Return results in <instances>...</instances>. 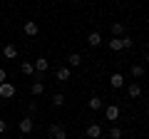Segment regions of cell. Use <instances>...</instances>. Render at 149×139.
Masks as SVG:
<instances>
[{
    "instance_id": "d6986e66",
    "label": "cell",
    "mask_w": 149,
    "mask_h": 139,
    "mask_svg": "<svg viewBox=\"0 0 149 139\" xmlns=\"http://www.w3.org/2000/svg\"><path fill=\"white\" fill-rule=\"evenodd\" d=\"M112 35L114 38H124V25L122 22H112Z\"/></svg>"
},
{
    "instance_id": "cb8c5ba5",
    "label": "cell",
    "mask_w": 149,
    "mask_h": 139,
    "mask_svg": "<svg viewBox=\"0 0 149 139\" xmlns=\"http://www.w3.org/2000/svg\"><path fill=\"white\" fill-rule=\"evenodd\" d=\"M8 132V122H5V119H0V134H5Z\"/></svg>"
},
{
    "instance_id": "277c9868",
    "label": "cell",
    "mask_w": 149,
    "mask_h": 139,
    "mask_svg": "<svg viewBox=\"0 0 149 139\" xmlns=\"http://www.w3.org/2000/svg\"><path fill=\"white\" fill-rule=\"evenodd\" d=\"M0 97H3V99H13V97H15V85L3 82V85H0Z\"/></svg>"
},
{
    "instance_id": "ba28073f",
    "label": "cell",
    "mask_w": 149,
    "mask_h": 139,
    "mask_svg": "<svg viewBox=\"0 0 149 139\" xmlns=\"http://www.w3.org/2000/svg\"><path fill=\"white\" fill-rule=\"evenodd\" d=\"M55 75H57L60 82H67L70 77H72V70H70L67 65H62V67H57V72H55Z\"/></svg>"
},
{
    "instance_id": "8992f818",
    "label": "cell",
    "mask_w": 149,
    "mask_h": 139,
    "mask_svg": "<svg viewBox=\"0 0 149 139\" xmlns=\"http://www.w3.org/2000/svg\"><path fill=\"white\" fill-rule=\"evenodd\" d=\"M32 65H35V75H37V77L42 75V72H47V67H50V62H47L45 57H37Z\"/></svg>"
},
{
    "instance_id": "7c38bea8",
    "label": "cell",
    "mask_w": 149,
    "mask_h": 139,
    "mask_svg": "<svg viewBox=\"0 0 149 139\" xmlns=\"http://www.w3.org/2000/svg\"><path fill=\"white\" fill-rule=\"evenodd\" d=\"M87 45H90V47H100L102 45V35L100 32H90V35H87Z\"/></svg>"
},
{
    "instance_id": "e0dca14e",
    "label": "cell",
    "mask_w": 149,
    "mask_h": 139,
    "mask_svg": "<svg viewBox=\"0 0 149 139\" xmlns=\"http://www.w3.org/2000/svg\"><path fill=\"white\" fill-rule=\"evenodd\" d=\"M20 72H22L25 77H32V75H35V65H32V62H27V60H25V62L20 65Z\"/></svg>"
},
{
    "instance_id": "9c48e42d",
    "label": "cell",
    "mask_w": 149,
    "mask_h": 139,
    "mask_svg": "<svg viewBox=\"0 0 149 139\" xmlns=\"http://www.w3.org/2000/svg\"><path fill=\"white\" fill-rule=\"evenodd\" d=\"M109 85L114 87V90H122V87H124V75H122V72H114V75L109 77Z\"/></svg>"
},
{
    "instance_id": "5b68a950",
    "label": "cell",
    "mask_w": 149,
    "mask_h": 139,
    "mask_svg": "<svg viewBox=\"0 0 149 139\" xmlns=\"http://www.w3.org/2000/svg\"><path fill=\"white\" fill-rule=\"evenodd\" d=\"M85 137L87 139H100L102 137V127H100V124H90V127L85 129Z\"/></svg>"
},
{
    "instance_id": "9a60e30c",
    "label": "cell",
    "mask_w": 149,
    "mask_h": 139,
    "mask_svg": "<svg viewBox=\"0 0 149 139\" xmlns=\"http://www.w3.org/2000/svg\"><path fill=\"white\" fill-rule=\"evenodd\" d=\"M3 57L5 60H15L17 57V47L15 45H5V47H3Z\"/></svg>"
},
{
    "instance_id": "5bb4252c",
    "label": "cell",
    "mask_w": 149,
    "mask_h": 139,
    "mask_svg": "<svg viewBox=\"0 0 149 139\" xmlns=\"http://www.w3.org/2000/svg\"><path fill=\"white\" fill-rule=\"evenodd\" d=\"M127 95L132 97V99H137V97H142V87H139V82H132V85L127 87Z\"/></svg>"
},
{
    "instance_id": "ac0fdd59",
    "label": "cell",
    "mask_w": 149,
    "mask_h": 139,
    "mask_svg": "<svg viewBox=\"0 0 149 139\" xmlns=\"http://www.w3.org/2000/svg\"><path fill=\"white\" fill-rule=\"evenodd\" d=\"M144 72H147V65H132V77L134 80L144 77Z\"/></svg>"
},
{
    "instance_id": "7402d4cb",
    "label": "cell",
    "mask_w": 149,
    "mask_h": 139,
    "mask_svg": "<svg viewBox=\"0 0 149 139\" xmlns=\"http://www.w3.org/2000/svg\"><path fill=\"white\" fill-rule=\"evenodd\" d=\"M134 47V40L132 38H127V35H124V50H132Z\"/></svg>"
},
{
    "instance_id": "d4e9b609",
    "label": "cell",
    "mask_w": 149,
    "mask_h": 139,
    "mask_svg": "<svg viewBox=\"0 0 149 139\" xmlns=\"http://www.w3.org/2000/svg\"><path fill=\"white\" fill-rule=\"evenodd\" d=\"M142 60H144V65H149V52H144V57H142Z\"/></svg>"
},
{
    "instance_id": "ffe728a7",
    "label": "cell",
    "mask_w": 149,
    "mask_h": 139,
    "mask_svg": "<svg viewBox=\"0 0 149 139\" xmlns=\"http://www.w3.org/2000/svg\"><path fill=\"white\" fill-rule=\"evenodd\" d=\"M62 104H65V95H62V92L52 95V107H62Z\"/></svg>"
},
{
    "instance_id": "52a82bcc",
    "label": "cell",
    "mask_w": 149,
    "mask_h": 139,
    "mask_svg": "<svg viewBox=\"0 0 149 139\" xmlns=\"http://www.w3.org/2000/svg\"><path fill=\"white\" fill-rule=\"evenodd\" d=\"M22 30H25L27 38H35L37 32H40V27H37V22H35V20H25V27H22Z\"/></svg>"
},
{
    "instance_id": "484cf974",
    "label": "cell",
    "mask_w": 149,
    "mask_h": 139,
    "mask_svg": "<svg viewBox=\"0 0 149 139\" xmlns=\"http://www.w3.org/2000/svg\"><path fill=\"white\" fill-rule=\"evenodd\" d=\"M0 139H5V137H3V134H0Z\"/></svg>"
},
{
    "instance_id": "30bf717a",
    "label": "cell",
    "mask_w": 149,
    "mask_h": 139,
    "mask_svg": "<svg viewBox=\"0 0 149 139\" xmlns=\"http://www.w3.org/2000/svg\"><path fill=\"white\" fill-rule=\"evenodd\" d=\"M87 107H90V109H95V112H97V109H102V107H104V102H102V97L92 95L90 99H87Z\"/></svg>"
},
{
    "instance_id": "603a6c76",
    "label": "cell",
    "mask_w": 149,
    "mask_h": 139,
    "mask_svg": "<svg viewBox=\"0 0 149 139\" xmlns=\"http://www.w3.org/2000/svg\"><path fill=\"white\" fill-rule=\"evenodd\" d=\"M3 82H8V72H5V67H0V85Z\"/></svg>"
},
{
    "instance_id": "8fae6325",
    "label": "cell",
    "mask_w": 149,
    "mask_h": 139,
    "mask_svg": "<svg viewBox=\"0 0 149 139\" xmlns=\"http://www.w3.org/2000/svg\"><path fill=\"white\" fill-rule=\"evenodd\" d=\"M109 50L112 52H122L124 50V38H112L109 40Z\"/></svg>"
},
{
    "instance_id": "7a4b0ae2",
    "label": "cell",
    "mask_w": 149,
    "mask_h": 139,
    "mask_svg": "<svg viewBox=\"0 0 149 139\" xmlns=\"http://www.w3.org/2000/svg\"><path fill=\"white\" fill-rule=\"evenodd\" d=\"M119 114H122V109H119L117 104H109V107H104V119H109V122H117Z\"/></svg>"
},
{
    "instance_id": "6da1fadb",
    "label": "cell",
    "mask_w": 149,
    "mask_h": 139,
    "mask_svg": "<svg viewBox=\"0 0 149 139\" xmlns=\"http://www.w3.org/2000/svg\"><path fill=\"white\" fill-rule=\"evenodd\" d=\"M50 137L52 139H67V129L60 122H55V124H50Z\"/></svg>"
},
{
    "instance_id": "44dd1931",
    "label": "cell",
    "mask_w": 149,
    "mask_h": 139,
    "mask_svg": "<svg viewBox=\"0 0 149 139\" xmlns=\"http://www.w3.org/2000/svg\"><path fill=\"white\" fill-rule=\"evenodd\" d=\"M122 134H124V132H122L119 127H112V129H109V139H122Z\"/></svg>"
},
{
    "instance_id": "2e32d148",
    "label": "cell",
    "mask_w": 149,
    "mask_h": 139,
    "mask_svg": "<svg viewBox=\"0 0 149 139\" xmlns=\"http://www.w3.org/2000/svg\"><path fill=\"white\" fill-rule=\"evenodd\" d=\"M80 65H82V55L80 52H72L67 57V67H80Z\"/></svg>"
},
{
    "instance_id": "3957f363",
    "label": "cell",
    "mask_w": 149,
    "mask_h": 139,
    "mask_svg": "<svg viewBox=\"0 0 149 139\" xmlns=\"http://www.w3.org/2000/svg\"><path fill=\"white\" fill-rule=\"evenodd\" d=\"M17 129H20L22 134H30L32 129H35V122H32V117H22L20 122H17Z\"/></svg>"
},
{
    "instance_id": "4fadbf2b",
    "label": "cell",
    "mask_w": 149,
    "mask_h": 139,
    "mask_svg": "<svg viewBox=\"0 0 149 139\" xmlns=\"http://www.w3.org/2000/svg\"><path fill=\"white\" fill-rule=\"evenodd\" d=\"M42 92H45V85H42L40 80H35V82L30 85V95H32V97H40Z\"/></svg>"
}]
</instances>
